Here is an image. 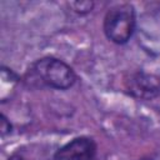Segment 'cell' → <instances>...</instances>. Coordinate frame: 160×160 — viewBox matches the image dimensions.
Segmentation results:
<instances>
[{
  "label": "cell",
  "instance_id": "cell-2",
  "mask_svg": "<svg viewBox=\"0 0 160 160\" xmlns=\"http://www.w3.org/2000/svg\"><path fill=\"white\" fill-rule=\"evenodd\" d=\"M135 29V11L130 4H118L104 18V32L115 44H125Z\"/></svg>",
  "mask_w": 160,
  "mask_h": 160
},
{
  "label": "cell",
  "instance_id": "cell-3",
  "mask_svg": "<svg viewBox=\"0 0 160 160\" xmlns=\"http://www.w3.org/2000/svg\"><path fill=\"white\" fill-rule=\"evenodd\" d=\"M124 86L132 98L151 100L160 94V78L145 71H135L125 79Z\"/></svg>",
  "mask_w": 160,
  "mask_h": 160
},
{
  "label": "cell",
  "instance_id": "cell-7",
  "mask_svg": "<svg viewBox=\"0 0 160 160\" xmlns=\"http://www.w3.org/2000/svg\"><path fill=\"white\" fill-rule=\"evenodd\" d=\"M70 160H98L96 154H89V155H82V156H78Z\"/></svg>",
  "mask_w": 160,
  "mask_h": 160
},
{
  "label": "cell",
  "instance_id": "cell-8",
  "mask_svg": "<svg viewBox=\"0 0 160 160\" xmlns=\"http://www.w3.org/2000/svg\"><path fill=\"white\" fill-rule=\"evenodd\" d=\"M8 160H26L25 158H22L21 155H18V154H15V155H11Z\"/></svg>",
  "mask_w": 160,
  "mask_h": 160
},
{
  "label": "cell",
  "instance_id": "cell-4",
  "mask_svg": "<svg viewBox=\"0 0 160 160\" xmlns=\"http://www.w3.org/2000/svg\"><path fill=\"white\" fill-rule=\"evenodd\" d=\"M96 154V144L92 139L81 136L65 144L55 152V160H70L78 156Z\"/></svg>",
  "mask_w": 160,
  "mask_h": 160
},
{
  "label": "cell",
  "instance_id": "cell-1",
  "mask_svg": "<svg viewBox=\"0 0 160 160\" xmlns=\"http://www.w3.org/2000/svg\"><path fill=\"white\" fill-rule=\"evenodd\" d=\"M30 78L54 89L66 90L76 81L74 70L62 60L55 58H42L32 64Z\"/></svg>",
  "mask_w": 160,
  "mask_h": 160
},
{
  "label": "cell",
  "instance_id": "cell-5",
  "mask_svg": "<svg viewBox=\"0 0 160 160\" xmlns=\"http://www.w3.org/2000/svg\"><path fill=\"white\" fill-rule=\"evenodd\" d=\"M71 6L74 8V10L76 12H80V14H85V12H89L91 11L94 4L90 2V1H76V2H72Z\"/></svg>",
  "mask_w": 160,
  "mask_h": 160
},
{
  "label": "cell",
  "instance_id": "cell-6",
  "mask_svg": "<svg viewBox=\"0 0 160 160\" xmlns=\"http://www.w3.org/2000/svg\"><path fill=\"white\" fill-rule=\"evenodd\" d=\"M0 130H1V135H2V136H5L6 134H9V132L11 131V124H10V121L5 118V115H1Z\"/></svg>",
  "mask_w": 160,
  "mask_h": 160
}]
</instances>
